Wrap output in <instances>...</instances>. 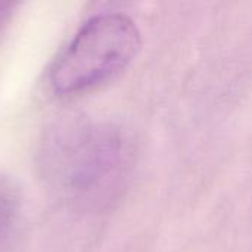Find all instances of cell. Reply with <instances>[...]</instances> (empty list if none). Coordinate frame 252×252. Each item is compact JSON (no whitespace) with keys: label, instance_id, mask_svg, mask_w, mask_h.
<instances>
[{"label":"cell","instance_id":"cell-1","mask_svg":"<svg viewBox=\"0 0 252 252\" xmlns=\"http://www.w3.org/2000/svg\"><path fill=\"white\" fill-rule=\"evenodd\" d=\"M40 170L52 192L81 211H102L118 201L134 167L124 131L103 123L61 120L44 134Z\"/></svg>","mask_w":252,"mask_h":252},{"label":"cell","instance_id":"cell-2","mask_svg":"<svg viewBox=\"0 0 252 252\" xmlns=\"http://www.w3.org/2000/svg\"><path fill=\"white\" fill-rule=\"evenodd\" d=\"M140 47L142 35L130 16L117 12L94 15L50 68L52 90L62 97L92 92L126 71Z\"/></svg>","mask_w":252,"mask_h":252},{"label":"cell","instance_id":"cell-3","mask_svg":"<svg viewBox=\"0 0 252 252\" xmlns=\"http://www.w3.org/2000/svg\"><path fill=\"white\" fill-rule=\"evenodd\" d=\"M21 207V193L16 183L0 174V245L9 235L12 226L18 219Z\"/></svg>","mask_w":252,"mask_h":252},{"label":"cell","instance_id":"cell-4","mask_svg":"<svg viewBox=\"0 0 252 252\" xmlns=\"http://www.w3.org/2000/svg\"><path fill=\"white\" fill-rule=\"evenodd\" d=\"M15 7L13 3H0V31L3 30V27L6 25L4 22L9 19L12 9Z\"/></svg>","mask_w":252,"mask_h":252}]
</instances>
